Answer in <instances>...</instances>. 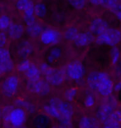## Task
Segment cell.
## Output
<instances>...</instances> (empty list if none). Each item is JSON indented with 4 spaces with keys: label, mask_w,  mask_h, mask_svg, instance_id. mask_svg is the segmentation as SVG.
<instances>
[{
    "label": "cell",
    "mask_w": 121,
    "mask_h": 128,
    "mask_svg": "<svg viewBox=\"0 0 121 128\" xmlns=\"http://www.w3.org/2000/svg\"><path fill=\"white\" fill-rule=\"evenodd\" d=\"M2 117L7 124L12 127L22 126L26 122V112L20 107H13L7 105L2 109Z\"/></svg>",
    "instance_id": "1"
},
{
    "label": "cell",
    "mask_w": 121,
    "mask_h": 128,
    "mask_svg": "<svg viewBox=\"0 0 121 128\" xmlns=\"http://www.w3.org/2000/svg\"><path fill=\"white\" fill-rule=\"evenodd\" d=\"M42 75L45 76V79L50 85L60 86L65 81V73L60 69L53 68L47 62H42L39 66Z\"/></svg>",
    "instance_id": "2"
},
{
    "label": "cell",
    "mask_w": 121,
    "mask_h": 128,
    "mask_svg": "<svg viewBox=\"0 0 121 128\" xmlns=\"http://www.w3.org/2000/svg\"><path fill=\"white\" fill-rule=\"evenodd\" d=\"M96 42L99 45H106L110 47H117L121 42V31L117 28H109L106 31L97 36Z\"/></svg>",
    "instance_id": "3"
},
{
    "label": "cell",
    "mask_w": 121,
    "mask_h": 128,
    "mask_svg": "<svg viewBox=\"0 0 121 128\" xmlns=\"http://www.w3.org/2000/svg\"><path fill=\"white\" fill-rule=\"evenodd\" d=\"M118 106V101L114 96H110L106 97L105 101L100 105L99 110L97 112L96 117L101 122H106L110 119V115L115 110H116Z\"/></svg>",
    "instance_id": "4"
},
{
    "label": "cell",
    "mask_w": 121,
    "mask_h": 128,
    "mask_svg": "<svg viewBox=\"0 0 121 128\" xmlns=\"http://www.w3.org/2000/svg\"><path fill=\"white\" fill-rule=\"evenodd\" d=\"M49 102L53 104L57 109L59 116H60V121L64 120H71L74 115V108L71 103L68 102L62 101L58 97H52Z\"/></svg>",
    "instance_id": "5"
},
{
    "label": "cell",
    "mask_w": 121,
    "mask_h": 128,
    "mask_svg": "<svg viewBox=\"0 0 121 128\" xmlns=\"http://www.w3.org/2000/svg\"><path fill=\"white\" fill-rule=\"evenodd\" d=\"M96 91L100 96L105 98L111 96L114 92V82L109 74L105 72H100V78Z\"/></svg>",
    "instance_id": "6"
},
{
    "label": "cell",
    "mask_w": 121,
    "mask_h": 128,
    "mask_svg": "<svg viewBox=\"0 0 121 128\" xmlns=\"http://www.w3.org/2000/svg\"><path fill=\"white\" fill-rule=\"evenodd\" d=\"M66 73L70 79L76 82L81 81L86 74V68L79 61H74L67 64Z\"/></svg>",
    "instance_id": "7"
},
{
    "label": "cell",
    "mask_w": 121,
    "mask_h": 128,
    "mask_svg": "<svg viewBox=\"0 0 121 128\" xmlns=\"http://www.w3.org/2000/svg\"><path fill=\"white\" fill-rule=\"evenodd\" d=\"M19 86V79L17 76H10L2 82V92L6 97H12L17 93Z\"/></svg>",
    "instance_id": "8"
},
{
    "label": "cell",
    "mask_w": 121,
    "mask_h": 128,
    "mask_svg": "<svg viewBox=\"0 0 121 128\" xmlns=\"http://www.w3.org/2000/svg\"><path fill=\"white\" fill-rule=\"evenodd\" d=\"M61 33L54 28H47L43 30L40 35V39L43 44L47 46H55L60 42Z\"/></svg>",
    "instance_id": "9"
},
{
    "label": "cell",
    "mask_w": 121,
    "mask_h": 128,
    "mask_svg": "<svg viewBox=\"0 0 121 128\" xmlns=\"http://www.w3.org/2000/svg\"><path fill=\"white\" fill-rule=\"evenodd\" d=\"M27 88L32 93L38 96H47L51 92V85L46 80H38L37 82H28Z\"/></svg>",
    "instance_id": "10"
},
{
    "label": "cell",
    "mask_w": 121,
    "mask_h": 128,
    "mask_svg": "<svg viewBox=\"0 0 121 128\" xmlns=\"http://www.w3.org/2000/svg\"><path fill=\"white\" fill-rule=\"evenodd\" d=\"M109 28V24L102 18H96L90 24V32L93 36H99Z\"/></svg>",
    "instance_id": "11"
},
{
    "label": "cell",
    "mask_w": 121,
    "mask_h": 128,
    "mask_svg": "<svg viewBox=\"0 0 121 128\" xmlns=\"http://www.w3.org/2000/svg\"><path fill=\"white\" fill-rule=\"evenodd\" d=\"M24 33V28L22 24L14 22L11 24L9 28H7V34L12 39L17 40L20 39Z\"/></svg>",
    "instance_id": "12"
},
{
    "label": "cell",
    "mask_w": 121,
    "mask_h": 128,
    "mask_svg": "<svg viewBox=\"0 0 121 128\" xmlns=\"http://www.w3.org/2000/svg\"><path fill=\"white\" fill-rule=\"evenodd\" d=\"M92 40H93V35L90 32H80L76 40L74 41V43L77 47L83 48L91 42Z\"/></svg>",
    "instance_id": "13"
},
{
    "label": "cell",
    "mask_w": 121,
    "mask_h": 128,
    "mask_svg": "<svg viewBox=\"0 0 121 128\" xmlns=\"http://www.w3.org/2000/svg\"><path fill=\"white\" fill-rule=\"evenodd\" d=\"M24 74L28 82H37L38 80H40L41 76H42V73H41L39 68L36 64L33 63H32L29 69Z\"/></svg>",
    "instance_id": "14"
},
{
    "label": "cell",
    "mask_w": 121,
    "mask_h": 128,
    "mask_svg": "<svg viewBox=\"0 0 121 128\" xmlns=\"http://www.w3.org/2000/svg\"><path fill=\"white\" fill-rule=\"evenodd\" d=\"M100 78V72L99 71H93L91 73H89V75L87 76L86 82H87V86L90 89L93 91H96L98 84H99Z\"/></svg>",
    "instance_id": "15"
},
{
    "label": "cell",
    "mask_w": 121,
    "mask_h": 128,
    "mask_svg": "<svg viewBox=\"0 0 121 128\" xmlns=\"http://www.w3.org/2000/svg\"><path fill=\"white\" fill-rule=\"evenodd\" d=\"M33 52L32 44L27 41L22 42L17 47V54L21 58H27Z\"/></svg>",
    "instance_id": "16"
},
{
    "label": "cell",
    "mask_w": 121,
    "mask_h": 128,
    "mask_svg": "<svg viewBox=\"0 0 121 128\" xmlns=\"http://www.w3.org/2000/svg\"><path fill=\"white\" fill-rule=\"evenodd\" d=\"M33 7L32 0H17L16 8L19 11L23 12L24 14H34L33 12Z\"/></svg>",
    "instance_id": "17"
},
{
    "label": "cell",
    "mask_w": 121,
    "mask_h": 128,
    "mask_svg": "<svg viewBox=\"0 0 121 128\" xmlns=\"http://www.w3.org/2000/svg\"><path fill=\"white\" fill-rule=\"evenodd\" d=\"M79 128H98V120L91 116H82L79 121Z\"/></svg>",
    "instance_id": "18"
},
{
    "label": "cell",
    "mask_w": 121,
    "mask_h": 128,
    "mask_svg": "<svg viewBox=\"0 0 121 128\" xmlns=\"http://www.w3.org/2000/svg\"><path fill=\"white\" fill-rule=\"evenodd\" d=\"M42 31H43L42 26L39 22H33L32 24L27 25V28H26V32H27V33L32 38H36L40 36Z\"/></svg>",
    "instance_id": "19"
},
{
    "label": "cell",
    "mask_w": 121,
    "mask_h": 128,
    "mask_svg": "<svg viewBox=\"0 0 121 128\" xmlns=\"http://www.w3.org/2000/svg\"><path fill=\"white\" fill-rule=\"evenodd\" d=\"M15 104L17 105V107H20V108H22V110H24V111H27L28 112H30V113H33V112L36 111L35 105L32 104V102L27 101V100H24L22 98L17 99L16 101H15Z\"/></svg>",
    "instance_id": "20"
},
{
    "label": "cell",
    "mask_w": 121,
    "mask_h": 128,
    "mask_svg": "<svg viewBox=\"0 0 121 128\" xmlns=\"http://www.w3.org/2000/svg\"><path fill=\"white\" fill-rule=\"evenodd\" d=\"M33 12H34L35 16L38 18H43L47 14V8L46 4H42V2H38L33 7Z\"/></svg>",
    "instance_id": "21"
},
{
    "label": "cell",
    "mask_w": 121,
    "mask_h": 128,
    "mask_svg": "<svg viewBox=\"0 0 121 128\" xmlns=\"http://www.w3.org/2000/svg\"><path fill=\"white\" fill-rule=\"evenodd\" d=\"M62 56V51L59 47H54L51 48L50 52L47 56V60L49 62H54L55 61L58 60Z\"/></svg>",
    "instance_id": "22"
},
{
    "label": "cell",
    "mask_w": 121,
    "mask_h": 128,
    "mask_svg": "<svg viewBox=\"0 0 121 128\" xmlns=\"http://www.w3.org/2000/svg\"><path fill=\"white\" fill-rule=\"evenodd\" d=\"M79 30L76 27H69L65 31V38L70 42H74L79 34Z\"/></svg>",
    "instance_id": "23"
},
{
    "label": "cell",
    "mask_w": 121,
    "mask_h": 128,
    "mask_svg": "<svg viewBox=\"0 0 121 128\" xmlns=\"http://www.w3.org/2000/svg\"><path fill=\"white\" fill-rule=\"evenodd\" d=\"M110 60L113 65H116L119 62V61L121 58V52L120 48L118 47H113L110 51Z\"/></svg>",
    "instance_id": "24"
},
{
    "label": "cell",
    "mask_w": 121,
    "mask_h": 128,
    "mask_svg": "<svg viewBox=\"0 0 121 128\" xmlns=\"http://www.w3.org/2000/svg\"><path fill=\"white\" fill-rule=\"evenodd\" d=\"M105 4L114 14L121 9V4L120 0H106Z\"/></svg>",
    "instance_id": "25"
},
{
    "label": "cell",
    "mask_w": 121,
    "mask_h": 128,
    "mask_svg": "<svg viewBox=\"0 0 121 128\" xmlns=\"http://www.w3.org/2000/svg\"><path fill=\"white\" fill-rule=\"evenodd\" d=\"M11 24V18L7 15H2V16H0V31L1 32L7 30Z\"/></svg>",
    "instance_id": "26"
},
{
    "label": "cell",
    "mask_w": 121,
    "mask_h": 128,
    "mask_svg": "<svg viewBox=\"0 0 121 128\" xmlns=\"http://www.w3.org/2000/svg\"><path fill=\"white\" fill-rule=\"evenodd\" d=\"M77 95V90L75 88H69L64 92V97L66 102H72Z\"/></svg>",
    "instance_id": "27"
},
{
    "label": "cell",
    "mask_w": 121,
    "mask_h": 128,
    "mask_svg": "<svg viewBox=\"0 0 121 128\" xmlns=\"http://www.w3.org/2000/svg\"><path fill=\"white\" fill-rule=\"evenodd\" d=\"M12 68H13V62H12V61L11 59L3 62H0V69H1L2 75L6 72H8L12 71Z\"/></svg>",
    "instance_id": "28"
},
{
    "label": "cell",
    "mask_w": 121,
    "mask_h": 128,
    "mask_svg": "<svg viewBox=\"0 0 121 128\" xmlns=\"http://www.w3.org/2000/svg\"><path fill=\"white\" fill-rule=\"evenodd\" d=\"M72 8L76 9H83L86 5L87 0H67Z\"/></svg>",
    "instance_id": "29"
},
{
    "label": "cell",
    "mask_w": 121,
    "mask_h": 128,
    "mask_svg": "<svg viewBox=\"0 0 121 128\" xmlns=\"http://www.w3.org/2000/svg\"><path fill=\"white\" fill-rule=\"evenodd\" d=\"M31 65H32V62H31L29 60L24 59L18 63V65H17V70H18L20 72L25 73L29 69Z\"/></svg>",
    "instance_id": "30"
},
{
    "label": "cell",
    "mask_w": 121,
    "mask_h": 128,
    "mask_svg": "<svg viewBox=\"0 0 121 128\" xmlns=\"http://www.w3.org/2000/svg\"><path fill=\"white\" fill-rule=\"evenodd\" d=\"M11 59V52L4 48H0V62H6Z\"/></svg>",
    "instance_id": "31"
},
{
    "label": "cell",
    "mask_w": 121,
    "mask_h": 128,
    "mask_svg": "<svg viewBox=\"0 0 121 128\" xmlns=\"http://www.w3.org/2000/svg\"><path fill=\"white\" fill-rule=\"evenodd\" d=\"M95 103H96V100H95V97L93 95L88 94V95L86 96L84 99L85 106L87 107V108H91V107H93L95 106Z\"/></svg>",
    "instance_id": "32"
},
{
    "label": "cell",
    "mask_w": 121,
    "mask_h": 128,
    "mask_svg": "<svg viewBox=\"0 0 121 128\" xmlns=\"http://www.w3.org/2000/svg\"><path fill=\"white\" fill-rule=\"evenodd\" d=\"M113 122H118V123H121V110L118 109V110H115L114 112H112L111 115L110 116V119Z\"/></svg>",
    "instance_id": "33"
},
{
    "label": "cell",
    "mask_w": 121,
    "mask_h": 128,
    "mask_svg": "<svg viewBox=\"0 0 121 128\" xmlns=\"http://www.w3.org/2000/svg\"><path fill=\"white\" fill-rule=\"evenodd\" d=\"M23 21L27 25L32 24L36 22V18L34 14H23Z\"/></svg>",
    "instance_id": "34"
},
{
    "label": "cell",
    "mask_w": 121,
    "mask_h": 128,
    "mask_svg": "<svg viewBox=\"0 0 121 128\" xmlns=\"http://www.w3.org/2000/svg\"><path fill=\"white\" fill-rule=\"evenodd\" d=\"M102 128H121V126L118 122H113L111 120H107L106 122H103Z\"/></svg>",
    "instance_id": "35"
},
{
    "label": "cell",
    "mask_w": 121,
    "mask_h": 128,
    "mask_svg": "<svg viewBox=\"0 0 121 128\" xmlns=\"http://www.w3.org/2000/svg\"><path fill=\"white\" fill-rule=\"evenodd\" d=\"M58 128H73L71 120H64V121H60Z\"/></svg>",
    "instance_id": "36"
},
{
    "label": "cell",
    "mask_w": 121,
    "mask_h": 128,
    "mask_svg": "<svg viewBox=\"0 0 121 128\" xmlns=\"http://www.w3.org/2000/svg\"><path fill=\"white\" fill-rule=\"evenodd\" d=\"M7 42V35L6 32H0V48H3Z\"/></svg>",
    "instance_id": "37"
},
{
    "label": "cell",
    "mask_w": 121,
    "mask_h": 128,
    "mask_svg": "<svg viewBox=\"0 0 121 128\" xmlns=\"http://www.w3.org/2000/svg\"><path fill=\"white\" fill-rule=\"evenodd\" d=\"M106 0H90V2L92 4L96 5V6H100V5H104L105 4Z\"/></svg>",
    "instance_id": "38"
},
{
    "label": "cell",
    "mask_w": 121,
    "mask_h": 128,
    "mask_svg": "<svg viewBox=\"0 0 121 128\" xmlns=\"http://www.w3.org/2000/svg\"><path fill=\"white\" fill-rule=\"evenodd\" d=\"M114 91H115V92L121 91V81L118 82L117 83L114 84Z\"/></svg>",
    "instance_id": "39"
},
{
    "label": "cell",
    "mask_w": 121,
    "mask_h": 128,
    "mask_svg": "<svg viewBox=\"0 0 121 128\" xmlns=\"http://www.w3.org/2000/svg\"><path fill=\"white\" fill-rule=\"evenodd\" d=\"M115 16H116L117 19H119L120 21H121V9H120V10H119V11H118V12H115Z\"/></svg>",
    "instance_id": "40"
},
{
    "label": "cell",
    "mask_w": 121,
    "mask_h": 128,
    "mask_svg": "<svg viewBox=\"0 0 121 128\" xmlns=\"http://www.w3.org/2000/svg\"><path fill=\"white\" fill-rule=\"evenodd\" d=\"M12 128H25L23 126H19V127H12Z\"/></svg>",
    "instance_id": "41"
},
{
    "label": "cell",
    "mask_w": 121,
    "mask_h": 128,
    "mask_svg": "<svg viewBox=\"0 0 121 128\" xmlns=\"http://www.w3.org/2000/svg\"><path fill=\"white\" fill-rule=\"evenodd\" d=\"M2 75V72H1V69H0V76H1Z\"/></svg>",
    "instance_id": "42"
},
{
    "label": "cell",
    "mask_w": 121,
    "mask_h": 128,
    "mask_svg": "<svg viewBox=\"0 0 121 128\" xmlns=\"http://www.w3.org/2000/svg\"><path fill=\"white\" fill-rule=\"evenodd\" d=\"M52 128H58V126H53Z\"/></svg>",
    "instance_id": "43"
},
{
    "label": "cell",
    "mask_w": 121,
    "mask_h": 128,
    "mask_svg": "<svg viewBox=\"0 0 121 128\" xmlns=\"http://www.w3.org/2000/svg\"><path fill=\"white\" fill-rule=\"evenodd\" d=\"M98 128H99V127H98Z\"/></svg>",
    "instance_id": "44"
}]
</instances>
